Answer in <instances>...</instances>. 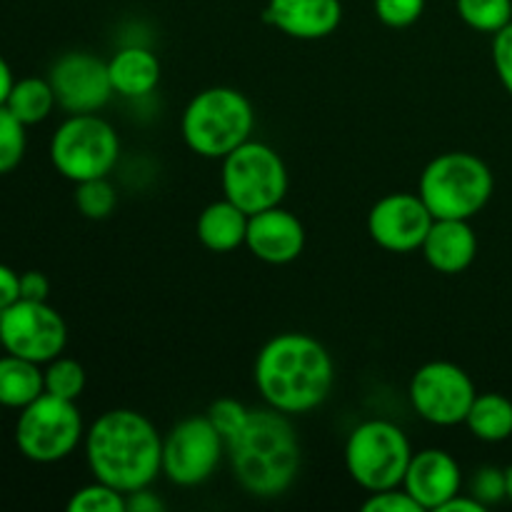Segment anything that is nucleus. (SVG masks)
<instances>
[{"instance_id":"1","label":"nucleus","mask_w":512,"mask_h":512,"mask_svg":"<svg viewBox=\"0 0 512 512\" xmlns=\"http://www.w3.org/2000/svg\"><path fill=\"white\" fill-rule=\"evenodd\" d=\"M85 460L95 480L130 495L163 473V435L138 410L115 408L85 430Z\"/></svg>"},{"instance_id":"2","label":"nucleus","mask_w":512,"mask_h":512,"mask_svg":"<svg viewBox=\"0 0 512 512\" xmlns=\"http://www.w3.org/2000/svg\"><path fill=\"white\" fill-rule=\"evenodd\" d=\"M253 375L268 408L303 415L328 400L335 365L328 348L313 335L280 333L260 348Z\"/></svg>"},{"instance_id":"3","label":"nucleus","mask_w":512,"mask_h":512,"mask_svg":"<svg viewBox=\"0 0 512 512\" xmlns=\"http://www.w3.org/2000/svg\"><path fill=\"white\" fill-rule=\"evenodd\" d=\"M233 475L245 493L278 498L300 470L298 433L280 410H250L245 428L228 443Z\"/></svg>"},{"instance_id":"4","label":"nucleus","mask_w":512,"mask_h":512,"mask_svg":"<svg viewBox=\"0 0 512 512\" xmlns=\"http://www.w3.org/2000/svg\"><path fill=\"white\" fill-rule=\"evenodd\" d=\"M255 113L250 100L228 85L205 88L185 105L180 130L183 140L200 158L223 160L250 140Z\"/></svg>"},{"instance_id":"5","label":"nucleus","mask_w":512,"mask_h":512,"mask_svg":"<svg viewBox=\"0 0 512 512\" xmlns=\"http://www.w3.org/2000/svg\"><path fill=\"white\" fill-rule=\"evenodd\" d=\"M495 190L493 170L483 158L450 150L425 165L418 193L433 218L470 220L490 203Z\"/></svg>"},{"instance_id":"6","label":"nucleus","mask_w":512,"mask_h":512,"mask_svg":"<svg viewBox=\"0 0 512 512\" xmlns=\"http://www.w3.org/2000/svg\"><path fill=\"white\" fill-rule=\"evenodd\" d=\"M413 460V445L403 428L390 420L355 425L345 443V470L368 493L400 488Z\"/></svg>"},{"instance_id":"7","label":"nucleus","mask_w":512,"mask_h":512,"mask_svg":"<svg viewBox=\"0 0 512 512\" xmlns=\"http://www.w3.org/2000/svg\"><path fill=\"white\" fill-rule=\"evenodd\" d=\"M118 155V133L98 113L68 115L50 138V163L73 183L108 178Z\"/></svg>"},{"instance_id":"8","label":"nucleus","mask_w":512,"mask_h":512,"mask_svg":"<svg viewBox=\"0 0 512 512\" xmlns=\"http://www.w3.org/2000/svg\"><path fill=\"white\" fill-rule=\"evenodd\" d=\"M83 438V415L75 408V400L43 393L38 400L18 410L15 445H18V453L30 463H60L75 453Z\"/></svg>"},{"instance_id":"9","label":"nucleus","mask_w":512,"mask_h":512,"mask_svg":"<svg viewBox=\"0 0 512 512\" xmlns=\"http://www.w3.org/2000/svg\"><path fill=\"white\" fill-rule=\"evenodd\" d=\"M220 183L225 198L248 215H255L283 203L290 180L278 150L260 140H245L223 158Z\"/></svg>"},{"instance_id":"10","label":"nucleus","mask_w":512,"mask_h":512,"mask_svg":"<svg viewBox=\"0 0 512 512\" xmlns=\"http://www.w3.org/2000/svg\"><path fill=\"white\" fill-rule=\"evenodd\" d=\"M228 450L208 415H190L163 438V475L180 488L208 483Z\"/></svg>"},{"instance_id":"11","label":"nucleus","mask_w":512,"mask_h":512,"mask_svg":"<svg viewBox=\"0 0 512 512\" xmlns=\"http://www.w3.org/2000/svg\"><path fill=\"white\" fill-rule=\"evenodd\" d=\"M0 345L5 353L45 365L63 355L68 325L48 300H15L0 313Z\"/></svg>"},{"instance_id":"12","label":"nucleus","mask_w":512,"mask_h":512,"mask_svg":"<svg viewBox=\"0 0 512 512\" xmlns=\"http://www.w3.org/2000/svg\"><path fill=\"white\" fill-rule=\"evenodd\" d=\"M408 395L420 418L440 428H453L465 423L478 390L460 365L433 360L418 368L410 380Z\"/></svg>"},{"instance_id":"13","label":"nucleus","mask_w":512,"mask_h":512,"mask_svg":"<svg viewBox=\"0 0 512 512\" xmlns=\"http://www.w3.org/2000/svg\"><path fill=\"white\" fill-rule=\"evenodd\" d=\"M48 80L55 90L58 108L70 115L98 113L108 105L110 95H115L108 60L83 50L60 55L50 68Z\"/></svg>"},{"instance_id":"14","label":"nucleus","mask_w":512,"mask_h":512,"mask_svg":"<svg viewBox=\"0 0 512 512\" xmlns=\"http://www.w3.org/2000/svg\"><path fill=\"white\" fill-rule=\"evenodd\" d=\"M433 223V213L420 193L383 195L368 213L370 238L390 253H413L423 248Z\"/></svg>"},{"instance_id":"15","label":"nucleus","mask_w":512,"mask_h":512,"mask_svg":"<svg viewBox=\"0 0 512 512\" xmlns=\"http://www.w3.org/2000/svg\"><path fill=\"white\" fill-rule=\"evenodd\" d=\"M245 245L263 263L288 265L303 253L305 228L298 215L275 205V208L250 215Z\"/></svg>"},{"instance_id":"16","label":"nucleus","mask_w":512,"mask_h":512,"mask_svg":"<svg viewBox=\"0 0 512 512\" xmlns=\"http://www.w3.org/2000/svg\"><path fill=\"white\" fill-rule=\"evenodd\" d=\"M403 488L418 500L420 508L438 512L463 488V470L448 450L425 448L413 453Z\"/></svg>"},{"instance_id":"17","label":"nucleus","mask_w":512,"mask_h":512,"mask_svg":"<svg viewBox=\"0 0 512 512\" xmlns=\"http://www.w3.org/2000/svg\"><path fill=\"white\" fill-rule=\"evenodd\" d=\"M263 20L288 38L320 40L338 30L343 20L340 0H268Z\"/></svg>"},{"instance_id":"18","label":"nucleus","mask_w":512,"mask_h":512,"mask_svg":"<svg viewBox=\"0 0 512 512\" xmlns=\"http://www.w3.org/2000/svg\"><path fill=\"white\" fill-rule=\"evenodd\" d=\"M420 250L435 273L458 275L473 265L478 255V235L470 228V220L435 218Z\"/></svg>"},{"instance_id":"19","label":"nucleus","mask_w":512,"mask_h":512,"mask_svg":"<svg viewBox=\"0 0 512 512\" xmlns=\"http://www.w3.org/2000/svg\"><path fill=\"white\" fill-rule=\"evenodd\" d=\"M108 73L113 90L120 98L138 100L158 88L160 60L158 55L150 53L148 48L128 45V48H120L118 53L108 60Z\"/></svg>"},{"instance_id":"20","label":"nucleus","mask_w":512,"mask_h":512,"mask_svg":"<svg viewBox=\"0 0 512 512\" xmlns=\"http://www.w3.org/2000/svg\"><path fill=\"white\" fill-rule=\"evenodd\" d=\"M248 220L250 215L245 210H240L233 200L223 198L203 208V213L198 215L195 233H198L203 248L213 250V253H233L240 245H245Z\"/></svg>"},{"instance_id":"21","label":"nucleus","mask_w":512,"mask_h":512,"mask_svg":"<svg viewBox=\"0 0 512 512\" xmlns=\"http://www.w3.org/2000/svg\"><path fill=\"white\" fill-rule=\"evenodd\" d=\"M43 393V365L13 353L0 355V408L23 410Z\"/></svg>"},{"instance_id":"22","label":"nucleus","mask_w":512,"mask_h":512,"mask_svg":"<svg viewBox=\"0 0 512 512\" xmlns=\"http://www.w3.org/2000/svg\"><path fill=\"white\" fill-rule=\"evenodd\" d=\"M465 425L483 443H503L512 438V400L500 393H478Z\"/></svg>"},{"instance_id":"23","label":"nucleus","mask_w":512,"mask_h":512,"mask_svg":"<svg viewBox=\"0 0 512 512\" xmlns=\"http://www.w3.org/2000/svg\"><path fill=\"white\" fill-rule=\"evenodd\" d=\"M58 105L55 100V90L50 85L48 78H20L15 80L13 90H10L8 100H5V108L25 125H38L53 113V108Z\"/></svg>"},{"instance_id":"24","label":"nucleus","mask_w":512,"mask_h":512,"mask_svg":"<svg viewBox=\"0 0 512 512\" xmlns=\"http://www.w3.org/2000/svg\"><path fill=\"white\" fill-rule=\"evenodd\" d=\"M460 20L478 33L495 35L512 23V0H455Z\"/></svg>"},{"instance_id":"25","label":"nucleus","mask_w":512,"mask_h":512,"mask_svg":"<svg viewBox=\"0 0 512 512\" xmlns=\"http://www.w3.org/2000/svg\"><path fill=\"white\" fill-rule=\"evenodd\" d=\"M43 380H45V393L63 400H78L80 395H83L85 383H88V375H85V368L78 363V360L58 355L55 360L45 363Z\"/></svg>"},{"instance_id":"26","label":"nucleus","mask_w":512,"mask_h":512,"mask_svg":"<svg viewBox=\"0 0 512 512\" xmlns=\"http://www.w3.org/2000/svg\"><path fill=\"white\" fill-rule=\"evenodd\" d=\"M75 205L90 220H105L118 205V190L108 178H93L75 183Z\"/></svg>"},{"instance_id":"27","label":"nucleus","mask_w":512,"mask_h":512,"mask_svg":"<svg viewBox=\"0 0 512 512\" xmlns=\"http://www.w3.org/2000/svg\"><path fill=\"white\" fill-rule=\"evenodd\" d=\"M68 512H128V500L125 493L95 480L70 495Z\"/></svg>"},{"instance_id":"28","label":"nucleus","mask_w":512,"mask_h":512,"mask_svg":"<svg viewBox=\"0 0 512 512\" xmlns=\"http://www.w3.org/2000/svg\"><path fill=\"white\" fill-rule=\"evenodd\" d=\"M25 148H28L25 125L5 105H0V175L13 173L23 163Z\"/></svg>"},{"instance_id":"29","label":"nucleus","mask_w":512,"mask_h":512,"mask_svg":"<svg viewBox=\"0 0 512 512\" xmlns=\"http://www.w3.org/2000/svg\"><path fill=\"white\" fill-rule=\"evenodd\" d=\"M205 415H208V420L213 423V428L223 435L225 445H228L230 440H233L235 435L245 428V423H248V418H250V410L235 398H220L210 405L208 413Z\"/></svg>"},{"instance_id":"30","label":"nucleus","mask_w":512,"mask_h":512,"mask_svg":"<svg viewBox=\"0 0 512 512\" xmlns=\"http://www.w3.org/2000/svg\"><path fill=\"white\" fill-rule=\"evenodd\" d=\"M375 15L388 28H410L425 10V0H373Z\"/></svg>"},{"instance_id":"31","label":"nucleus","mask_w":512,"mask_h":512,"mask_svg":"<svg viewBox=\"0 0 512 512\" xmlns=\"http://www.w3.org/2000/svg\"><path fill=\"white\" fill-rule=\"evenodd\" d=\"M470 495L478 498L485 508L500 503V500H508V478H505V470L493 468V465L480 468L473 475V480H470Z\"/></svg>"},{"instance_id":"32","label":"nucleus","mask_w":512,"mask_h":512,"mask_svg":"<svg viewBox=\"0 0 512 512\" xmlns=\"http://www.w3.org/2000/svg\"><path fill=\"white\" fill-rule=\"evenodd\" d=\"M365 512H425L418 505V500L400 485V488L380 490L370 493V498L363 503Z\"/></svg>"},{"instance_id":"33","label":"nucleus","mask_w":512,"mask_h":512,"mask_svg":"<svg viewBox=\"0 0 512 512\" xmlns=\"http://www.w3.org/2000/svg\"><path fill=\"white\" fill-rule=\"evenodd\" d=\"M493 65L503 88L512 95V23L493 35Z\"/></svg>"},{"instance_id":"34","label":"nucleus","mask_w":512,"mask_h":512,"mask_svg":"<svg viewBox=\"0 0 512 512\" xmlns=\"http://www.w3.org/2000/svg\"><path fill=\"white\" fill-rule=\"evenodd\" d=\"M50 280L40 270H28L20 275V298L23 300H48Z\"/></svg>"},{"instance_id":"35","label":"nucleus","mask_w":512,"mask_h":512,"mask_svg":"<svg viewBox=\"0 0 512 512\" xmlns=\"http://www.w3.org/2000/svg\"><path fill=\"white\" fill-rule=\"evenodd\" d=\"M20 300V275L13 268L0 263V313Z\"/></svg>"},{"instance_id":"36","label":"nucleus","mask_w":512,"mask_h":512,"mask_svg":"<svg viewBox=\"0 0 512 512\" xmlns=\"http://www.w3.org/2000/svg\"><path fill=\"white\" fill-rule=\"evenodd\" d=\"M125 500H128V512H160L165 508L163 500L150 493L148 488L125 495Z\"/></svg>"},{"instance_id":"37","label":"nucleus","mask_w":512,"mask_h":512,"mask_svg":"<svg viewBox=\"0 0 512 512\" xmlns=\"http://www.w3.org/2000/svg\"><path fill=\"white\" fill-rule=\"evenodd\" d=\"M485 510L488 508H485L478 498H473L470 493L468 495L458 493L455 498H450L438 512H485Z\"/></svg>"},{"instance_id":"38","label":"nucleus","mask_w":512,"mask_h":512,"mask_svg":"<svg viewBox=\"0 0 512 512\" xmlns=\"http://www.w3.org/2000/svg\"><path fill=\"white\" fill-rule=\"evenodd\" d=\"M15 85V78H13V70H10L8 60L0 55V105H5V100H8L10 90H13Z\"/></svg>"},{"instance_id":"39","label":"nucleus","mask_w":512,"mask_h":512,"mask_svg":"<svg viewBox=\"0 0 512 512\" xmlns=\"http://www.w3.org/2000/svg\"><path fill=\"white\" fill-rule=\"evenodd\" d=\"M505 478H508V500L512 503V465L505 470Z\"/></svg>"}]
</instances>
